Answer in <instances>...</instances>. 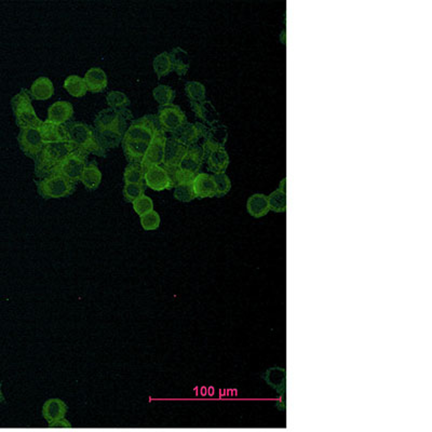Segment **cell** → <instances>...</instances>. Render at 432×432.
Listing matches in <instances>:
<instances>
[{"label":"cell","instance_id":"1","mask_svg":"<svg viewBox=\"0 0 432 432\" xmlns=\"http://www.w3.org/2000/svg\"><path fill=\"white\" fill-rule=\"evenodd\" d=\"M158 127L155 114H147L131 122L121 142L129 163H140Z\"/></svg>","mask_w":432,"mask_h":432},{"label":"cell","instance_id":"2","mask_svg":"<svg viewBox=\"0 0 432 432\" xmlns=\"http://www.w3.org/2000/svg\"><path fill=\"white\" fill-rule=\"evenodd\" d=\"M132 114L127 108H106L97 114L94 119L95 133L104 149L114 148L122 142L127 131V122Z\"/></svg>","mask_w":432,"mask_h":432},{"label":"cell","instance_id":"3","mask_svg":"<svg viewBox=\"0 0 432 432\" xmlns=\"http://www.w3.org/2000/svg\"><path fill=\"white\" fill-rule=\"evenodd\" d=\"M65 130L68 142L74 145L76 150H79L87 156L94 154L105 157L106 150L102 147L95 130L89 124L80 121L67 122L65 124Z\"/></svg>","mask_w":432,"mask_h":432},{"label":"cell","instance_id":"4","mask_svg":"<svg viewBox=\"0 0 432 432\" xmlns=\"http://www.w3.org/2000/svg\"><path fill=\"white\" fill-rule=\"evenodd\" d=\"M75 150V146L69 142L45 144L43 150L34 160L36 176L39 179L46 178Z\"/></svg>","mask_w":432,"mask_h":432},{"label":"cell","instance_id":"5","mask_svg":"<svg viewBox=\"0 0 432 432\" xmlns=\"http://www.w3.org/2000/svg\"><path fill=\"white\" fill-rule=\"evenodd\" d=\"M205 162L204 150L199 145H192L187 148V152L180 161L176 169L169 172L174 187L183 182L194 181L197 174L200 173L202 164Z\"/></svg>","mask_w":432,"mask_h":432},{"label":"cell","instance_id":"6","mask_svg":"<svg viewBox=\"0 0 432 432\" xmlns=\"http://www.w3.org/2000/svg\"><path fill=\"white\" fill-rule=\"evenodd\" d=\"M11 107L19 128L40 130L44 121H41L36 114L32 105V97L27 90L22 89L12 98Z\"/></svg>","mask_w":432,"mask_h":432},{"label":"cell","instance_id":"7","mask_svg":"<svg viewBox=\"0 0 432 432\" xmlns=\"http://www.w3.org/2000/svg\"><path fill=\"white\" fill-rule=\"evenodd\" d=\"M38 194L44 199H62L74 194L76 184L71 183L65 176L61 174H53L41 181L36 182Z\"/></svg>","mask_w":432,"mask_h":432},{"label":"cell","instance_id":"8","mask_svg":"<svg viewBox=\"0 0 432 432\" xmlns=\"http://www.w3.org/2000/svg\"><path fill=\"white\" fill-rule=\"evenodd\" d=\"M87 155L82 154L79 150H75V152L69 154L68 157L57 166L56 169L51 171L48 176L53 174H61L65 176L67 180H69L71 183L76 184L77 182H80L81 174L87 165Z\"/></svg>","mask_w":432,"mask_h":432},{"label":"cell","instance_id":"9","mask_svg":"<svg viewBox=\"0 0 432 432\" xmlns=\"http://www.w3.org/2000/svg\"><path fill=\"white\" fill-rule=\"evenodd\" d=\"M156 117H157L159 128L164 132L173 133L180 127L187 123V117L185 113L182 111L180 106L175 105V104H171V105L164 107H159L158 114Z\"/></svg>","mask_w":432,"mask_h":432},{"label":"cell","instance_id":"10","mask_svg":"<svg viewBox=\"0 0 432 432\" xmlns=\"http://www.w3.org/2000/svg\"><path fill=\"white\" fill-rule=\"evenodd\" d=\"M165 142H166L165 132L158 127L154 133L153 139L149 144L146 154H145L142 161H140V165H142L144 172L146 171L149 166L160 165L163 163Z\"/></svg>","mask_w":432,"mask_h":432},{"label":"cell","instance_id":"11","mask_svg":"<svg viewBox=\"0 0 432 432\" xmlns=\"http://www.w3.org/2000/svg\"><path fill=\"white\" fill-rule=\"evenodd\" d=\"M18 142L24 155L34 160L45 146L39 130L37 129H21L18 135Z\"/></svg>","mask_w":432,"mask_h":432},{"label":"cell","instance_id":"12","mask_svg":"<svg viewBox=\"0 0 432 432\" xmlns=\"http://www.w3.org/2000/svg\"><path fill=\"white\" fill-rule=\"evenodd\" d=\"M207 130H209V128L201 122H187L172 133L171 137L175 139L178 143L184 145V146L190 147L192 145L197 144L200 138H204L205 136Z\"/></svg>","mask_w":432,"mask_h":432},{"label":"cell","instance_id":"13","mask_svg":"<svg viewBox=\"0 0 432 432\" xmlns=\"http://www.w3.org/2000/svg\"><path fill=\"white\" fill-rule=\"evenodd\" d=\"M145 185L148 186L155 191H162L166 189L174 188L170 175L163 166L152 165L144 172Z\"/></svg>","mask_w":432,"mask_h":432},{"label":"cell","instance_id":"14","mask_svg":"<svg viewBox=\"0 0 432 432\" xmlns=\"http://www.w3.org/2000/svg\"><path fill=\"white\" fill-rule=\"evenodd\" d=\"M205 142L202 144V150H204V158L212 150L217 148H224L228 138V130L225 124L218 122L214 126L209 128L205 134Z\"/></svg>","mask_w":432,"mask_h":432},{"label":"cell","instance_id":"15","mask_svg":"<svg viewBox=\"0 0 432 432\" xmlns=\"http://www.w3.org/2000/svg\"><path fill=\"white\" fill-rule=\"evenodd\" d=\"M187 148L180 143L176 142L175 139L172 137H166L165 142V152H164V159H163V168L168 171V173L171 171L176 169V166L179 165L180 161L183 158V156L187 152Z\"/></svg>","mask_w":432,"mask_h":432},{"label":"cell","instance_id":"16","mask_svg":"<svg viewBox=\"0 0 432 432\" xmlns=\"http://www.w3.org/2000/svg\"><path fill=\"white\" fill-rule=\"evenodd\" d=\"M74 116V107L72 104L66 101H59L52 104V105L48 109V119L46 120L60 124H63L68 122L70 119Z\"/></svg>","mask_w":432,"mask_h":432},{"label":"cell","instance_id":"17","mask_svg":"<svg viewBox=\"0 0 432 432\" xmlns=\"http://www.w3.org/2000/svg\"><path fill=\"white\" fill-rule=\"evenodd\" d=\"M192 188L196 198L205 199V198H213L216 196V185L212 174L199 173L192 181Z\"/></svg>","mask_w":432,"mask_h":432},{"label":"cell","instance_id":"18","mask_svg":"<svg viewBox=\"0 0 432 432\" xmlns=\"http://www.w3.org/2000/svg\"><path fill=\"white\" fill-rule=\"evenodd\" d=\"M67 410H68V407L63 400L52 398L45 402L43 407V416L48 421V424L51 425L57 420L65 418Z\"/></svg>","mask_w":432,"mask_h":432},{"label":"cell","instance_id":"19","mask_svg":"<svg viewBox=\"0 0 432 432\" xmlns=\"http://www.w3.org/2000/svg\"><path fill=\"white\" fill-rule=\"evenodd\" d=\"M39 132L45 144L68 142L64 124L63 126H60V124H55L45 120L43 122V126H41Z\"/></svg>","mask_w":432,"mask_h":432},{"label":"cell","instance_id":"20","mask_svg":"<svg viewBox=\"0 0 432 432\" xmlns=\"http://www.w3.org/2000/svg\"><path fill=\"white\" fill-rule=\"evenodd\" d=\"M190 106L196 117L209 126L212 127L220 122V114L210 101L190 102Z\"/></svg>","mask_w":432,"mask_h":432},{"label":"cell","instance_id":"21","mask_svg":"<svg viewBox=\"0 0 432 432\" xmlns=\"http://www.w3.org/2000/svg\"><path fill=\"white\" fill-rule=\"evenodd\" d=\"M205 161L207 165V170L212 173H224L228 168L229 156L225 148H217L205 156Z\"/></svg>","mask_w":432,"mask_h":432},{"label":"cell","instance_id":"22","mask_svg":"<svg viewBox=\"0 0 432 432\" xmlns=\"http://www.w3.org/2000/svg\"><path fill=\"white\" fill-rule=\"evenodd\" d=\"M83 79H85L88 91L91 93H101L106 89L108 85L105 71L100 67H93L88 70Z\"/></svg>","mask_w":432,"mask_h":432},{"label":"cell","instance_id":"23","mask_svg":"<svg viewBox=\"0 0 432 432\" xmlns=\"http://www.w3.org/2000/svg\"><path fill=\"white\" fill-rule=\"evenodd\" d=\"M54 93L53 83L46 77H39L30 87L29 95L36 101H46Z\"/></svg>","mask_w":432,"mask_h":432},{"label":"cell","instance_id":"24","mask_svg":"<svg viewBox=\"0 0 432 432\" xmlns=\"http://www.w3.org/2000/svg\"><path fill=\"white\" fill-rule=\"evenodd\" d=\"M80 182L89 190H96L98 188L102 182V173L96 164V161L93 160L87 163L81 174Z\"/></svg>","mask_w":432,"mask_h":432},{"label":"cell","instance_id":"25","mask_svg":"<svg viewBox=\"0 0 432 432\" xmlns=\"http://www.w3.org/2000/svg\"><path fill=\"white\" fill-rule=\"evenodd\" d=\"M169 55L171 60L172 70H174L179 76L186 75L190 66L188 53L184 49L176 46V48L171 50Z\"/></svg>","mask_w":432,"mask_h":432},{"label":"cell","instance_id":"26","mask_svg":"<svg viewBox=\"0 0 432 432\" xmlns=\"http://www.w3.org/2000/svg\"><path fill=\"white\" fill-rule=\"evenodd\" d=\"M248 212L253 217H263L270 211L268 197L264 194H254L247 202Z\"/></svg>","mask_w":432,"mask_h":432},{"label":"cell","instance_id":"27","mask_svg":"<svg viewBox=\"0 0 432 432\" xmlns=\"http://www.w3.org/2000/svg\"><path fill=\"white\" fill-rule=\"evenodd\" d=\"M64 88L74 97H82L88 92L85 79L77 75H71L67 77L66 80L64 81Z\"/></svg>","mask_w":432,"mask_h":432},{"label":"cell","instance_id":"28","mask_svg":"<svg viewBox=\"0 0 432 432\" xmlns=\"http://www.w3.org/2000/svg\"><path fill=\"white\" fill-rule=\"evenodd\" d=\"M265 379L268 385H270L273 389L277 391L283 392L285 389V369L282 367H272L269 368L266 375H265Z\"/></svg>","mask_w":432,"mask_h":432},{"label":"cell","instance_id":"29","mask_svg":"<svg viewBox=\"0 0 432 432\" xmlns=\"http://www.w3.org/2000/svg\"><path fill=\"white\" fill-rule=\"evenodd\" d=\"M154 70L158 78H162L166 75H169L172 71V65L169 52H162V53L158 54L155 57L153 62Z\"/></svg>","mask_w":432,"mask_h":432},{"label":"cell","instance_id":"30","mask_svg":"<svg viewBox=\"0 0 432 432\" xmlns=\"http://www.w3.org/2000/svg\"><path fill=\"white\" fill-rule=\"evenodd\" d=\"M153 95L160 107H164L173 103L175 98V91L168 86H158L154 89Z\"/></svg>","mask_w":432,"mask_h":432},{"label":"cell","instance_id":"31","mask_svg":"<svg viewBox=\"0 0 432 432\" xmlns=\"http://www.w3.org/2000/svg\"><path fill=\"white\" fill-rule=\"evenodd\" d=\"M124 184H138L144 182V171L140 163H130L123 174Z\"/></svg>","mask_w":432,"mask_h":432},{"label":"cell","instance_id":"32","mask_svg":"<svg viewBox=\"0 0 432 432\" xmlns=\"http://www.w3.org/2000/svg\"><path fill=\"white\" fill-rule=\"evenodd\" d=\"M185 92L187 97L191 102L205 101V88L198 81H188L185 85Z\"/></svg>","mask_w":432,"mask_h":432},{"label":"cell","instance_id":"33","mask_svg":"<svg viewBox=\"0 0 432 432\" xmlns=\"http://www.w3.org/2000/svg\"><path fill=\"white\" fill-rule=\"evenodd\" d=\"M174 197L176 200L182 202H190L196 199L194 188H192V181L183 182L174 187Z\"/></svg>","mask_w":432,"mask_h":432},{"label":"cell","instance_id":"34","mask_svg":"<svg viewBox=\"0 0 432 432\" xmlns=\"http://www.w3.org/2000/svg\"><path fill=\"white\" fill-rule=\"evenodd\" d=\"M269 207L273 212H285L286 211V195L285 191L278 188L273 191L268 197Z\"/></svg>","mask_w":432,"mask_h":432},{"label":"cell","instance_id":"35","mask_svg":"<svg viewBox=\"0 0 432 432\" xmlns=\"http://www.w3.org/2000/svg\"><path fill=\"white\" fill-rule=\"evenodd\" d=\"M145 189H146V185L143 183L138 184H124L123 187V197L128 202H133L139 197L145 195Z\"/></svg>","mask_w":432,"mask_h":432},{"label":"cell","instance_id":"36","mask_svg":"<svg viewBox=\"0 0 432 432\" xmlns=\"http://www.w3.org/2000/svg\"><path fill=\"white\" fill-rule=\"evenodd\" d=\"M106 101L111 108L123 109L130 105V100L122 92L112 91L106 95Z\"/></svg>","mask_w":432,"mask_h":432},{"label":"cell","instance_id":"37","mask_svg":"<svg viewBox=\"0 0 432 432\" xmlns=\"http://www.w3.org/2000/svg\"><path fill=\"white\" fill-rule=\"evenodd\" d=\"M213 179H214L215 185H216V196L217 198H221L223 196L227 195L229 190L231 188V182L230 179L228 178V175L224 172V173L218 174H212Z\"/></svg>","mask_w":432,"mask_h":432},{"label":"cell","instance_id":"38","mask_svg":"<svg viewBox=\"0 0 432 432\" xmlns=\"http://www.w3.org/2000/svg\"><path fill=\"white\" fill-rule=\"evenodd\" d=\"M132 205L135 213L139 216H143L145 214H147V213L154 211L153 199H150V198L146 195L139 197L138 199L132 202Z\"/></svg>","mask_w":432,"mask_h":432},{"label":"cell","instance_id":"39","mask_svg":"<svg viewBox=\"0 0 432 432\" xmlns=\"http://www.w3.org/2000/svg\"><path fill=\"white\" fill-rule=\"evenodd\" d=\"M160 223L161 217L159 213L156 211H152L147 213V214L140 216V225H142L144 230H156V229L159 228Z\"/></svg>","mask_w":432,"mask_h":432},{"label":"cell","instance_id":"40","mask_svg":"<svg viewBox=\"0 0 432 432\" xmlns=\"http://www.w3.org/2000/svg\"><path fill=\"white\" fill-rule=\"evenodd\" d=\"M49 427H51V428H70L71 425H70V423H69L68 420H66L65 418H63V419H61V420L55 421V423H53V424L49 425Z\"/></svg>","mask_w":432,"mask_h":432},{"label":"cell","instance_id":"41","mask_svg":"<svg viewBox=\"0 0 432 432\" xmlns=\"http://www.w3.org/2000/svg\"><path fill=\"white\" fill-rule=\"evenodd\" d=\"M4 401V395L2 393V389H1V384H0V402H3Z\"/></svg>","mask_w":432,"mask_h":432}]
</instances>
